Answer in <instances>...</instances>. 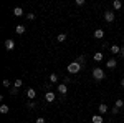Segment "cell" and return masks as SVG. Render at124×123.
Masks as SVG:
<instances>
[{
    "mask_svg": "<svg viewBox=\"0 0 124 123\" xmlns=\"http://www.w3.org/2000/svg\"><path fill=\"white\" fill-rule=\"evenodd\" d=\"M35 106H37V103H35V102H33V100H30L28 103H27V108H28V110H33V108H35Z\"/></svg>",
    "mask_w": 124,
    "mask_h": 123,
    "instance_id": "cell-21",
    "label": "cell"
},
{
    "mask_svg": "<svg viewBox=\"0 0 124 123\" xmlns=\"http://www.w3.org/2000/svg\"><path fill=\"white\" fill-rule=\"evenodd\" d=\"M63 83H65V85L71 83V78H70V76H65V78H63Z\"/></svg>",
    "mask_w": 124,
    "mask_h": 123,
    "instance_id": "cell-25",
    "label": "cell"
},
{
    "mask_svg": "<svg viewBox=\"0 0 124 123\" xmlns=\"http://www.w3.org/2000/svg\"><path fill=\"white\" fill-rule=\"evenodd\" d=\"M123 105H124V100H116V108H123Z\"/></svg>",
    "mask_w": 124,
    "mask_h": 123,
    "instance_id": "cell-23",
    "label": "cell"
},
{
    "mask_svg": "<svg viewBox=\"0 0 124 123\" xmlns=\"http://www.w3.org/2000/svg\"><path fill=\"white\" fill-rule=\"evenodd\" d=\"M22 85H23V82H22V80H13V86H15V88H20Z\"/></svg>",
    "mask_w": 124,
    "mask_h": 123,
    "instance_id": "cell-22",
    "label": "cell"
},
{
    "mask_svg": "<svg viewBox=\"0 0 124 123\" xmlns=\"http://www.w3.org/2000/svg\"><path fill=\"white\" fill-rule=\"evenodd\" d=\"M121 85H123V86H124V78H123V80H121Z\"/></svg>",
    "mask_w": 124,
    "mask_h": 123,
    "instance_id": "cell-33",
    "label": "cell"
},
{
    "mask_svg": "<svg viewBox=\"0 0 124 123\" xmlns=\"http://www.w3.org/2000/svg\"><path fill=\"white\" fill-rule=\"evenodd\" d=\"M45 100H46L48 103H53V102L56 100V95H55L53 92H51V90H50V92H46V93H45Z\"/></svg>",
    "mask_w": 124,
    "mask_h": 123,
    "instance_id": "cell-4",
    "label": "cell"
},
{
    "mask_svg": "<svg viewBox=\"0 0 124 123\" xmlns=\"http://www.w3.org/2000/svg\"><path fill=\"white\" fill-rule=\"evenodd\" d=\"M114 19H116V13L113 10H106L104 12V20L106 22H114Z\"/></svg>",
    "mask_w": 124,
    "mask_h": 123,
    "instance_id": "cell-3",
    "label": "cell"
},
{
    "mask_svg": "<svg viewBox=\"0 0 124 123\" xmlns=\"http://www.w3.org/2000/svg\"><path fill=\"white\" fill-rule=\"evenodd\" d=\"M56 40H58V42H60V43H63V42L66 40V35H65V33H60V35H58V37H56Z\"/></svg>",
    "mask_w": 124,
    "mask_h": 123,
    "instance_id": "cell-19",
    "label": "cell"
},
{
    "mask_svg": "<svg viewBox=\"0 0 124 123\" xmlns=\"http://www.w3.org/2000/svg\"><path fill=\"white\" fill-rule=\"evenodd\" d=\"M8 112H10V106H8V105H2V106H0V113L5 115V113H8Z\"/></svg>",
    "mask_w": 124,
    "mask_h": 123,
    "instance_id": "cell-17",
    "label": "cell"
},
{
    "mask_svg": "<svg viewBox=\"0 0 124 123\" xmlns=\"http://www.w3.org/2000/svg\"><path fill=\"white\" fill-rule=\"evenodd\" d=\"M103 48H109V50H111V47H109V43H108V42H103Z\"/></svg>",
    "mask_w": 124,
    "mask_h": 123,
    "instance_id": "cell-30",
    "label": "cell"
},
{
    "mask_svg": "<svg viewBox=\"0 0 124 123\" xmlns=\"http://www.w3.org/2000/svg\"><path fill=\"white\" fill-rule=\"evenodd\" d=\"M10 93H12V95H17V93H18V88H15V86H13V88L10 90Z\"/></svg>",
    "mask_w": 124,
    "mask_h": 123,
    "instance_id": "cell-29",
    "label": "cell"
},
{
    "mask_svg": "<svg viewBox=\"0 0 124 123\" xmlns=\"http://www.w3.org/2000/svg\"><path fill=\"white\" fill-rule=\"evenodd\" d=\"M66 68H68V72H70V73H78V72L81 70V65H79L78 62H71Z\"/></svg>",
    "mask_w": 124,
    "mask_h": 123,
    "instance_id": "cell-2",
    "label": "cell"
},
{
    "mask_svg": "<svg viewBox=\"0 0 124 123\" xmlns=\"http://www.w3.org/2000/svg\"><path fill=\"white\" fill-rule=\"evenodd\" d=\"M108 110H109V106H108L106 103H101L99 106H98V112H99V115H104Z\"/></svg>",
    "mask_w": 124,
    "mask_h": 123,
    "instance_id": "cell-8",
    "label": "cell"
},
{
    "mask_svg": "<svg viewBox=\"0 0 124 123\" xmlns=\"http://www.w3.org/2000/svg\"><path fill=\"white\" fill-rule=\"evenodd\" d=\"M58 93H61V96H65V95L68 93V86L65 85V83H60V85H58Z\"/></svg>",
    "mask_w": 124,
    "mask_h": 123,
    "instance_id": "cell-5",
    "label": "cell"
},
{
    "mask_svg": "<svg viewBox=\"0 0 124 123\" xmlns=\"http://www.w3.org/2000/svg\"><path fill=\"white\" fill-rule=\"evenodd\" d=\"M119 55H121V57L124 58V47H121V53H119Z\"/></svg>",
    "mask_w": 124,
    "mask_h": 123,
    "instance_id": "cell-32",
    "label": "cell"
},
{
    "mask_svg": "<svg viewBox=\"0 0 124 123\" xmlns=\"http://www.w3.org/2000/svg\"><path fill=\"white\" fill-rule=\"evenodd\" d=\"M75 62H78L79 65H85V63H86V57H85V55H78V58L75 60Z\"/></svg>",
    "mask_w": 124,
    "mask_h": 123,
    "instance_id": "cell-16",
    "label": "cell"
},
{
    "mask_svg": "<svg viewBox=\"0 0 124 123\" xmlns=\"http://www.w3.org/2000/svg\"><path fill=\"white\" fill-rule=\"evenodd\" d=\"M35 122H37V123H45V118H37Z\"/></svg>",
    "mask_w": 124,
    "mask_h": 123,
    "instance_id": "cell-31",
    "label": "cell"
},
{
    "mask_svg": "<svg viewBox=\"0 0 124 123\" xmlns=\"http://www.w3.org/2000/svg\"><path fill=\"white\" fill-rule=\"evenodd\" d=\"M113 9L114 10H121L123 9V2H121V0H114V2H113Z\"/></svg>",
    "mask_w": 124,
    "mask_h": 123,
    "instance_id": "cell-12",
    "label": "cell"
},
{
    "mask_svg": "<svg viewBox=\"0 0 124 123\" xmlns=\"http://www.w3.org/2000/svg\"><path fill=\"white\" fill-rule=\"evenodd\" d=\"M58 82V75L56 73H51V75H50V83H56Z\"/></svg>",
    "mask_w": 124,
    "mask_h": 123,
    "instance_id": "cell-18",
    "label": "cell"
},
{
    "mask_svg": "<svg viewBox=\"0 0 124 123\" xmlns=\"http://www.w3.org/2000/svg\"><path fill=\"white\" fill-rule=\"evenodd\" d=\"M103 55H104L103 52H96L94 55H93V58H94V62H101V60H103Z\"/></svg>",
    "mask_w": 124,
    "mask_h": 123,
    "instance_id": "cell-15",
    "label": "cell"
},
{
    "mask_svg": "<svg viewBox=\"0 0 124 123\" xmlns=\"http://www.w3.org/2000/svg\"><path fill=\"white\" fill-rule=\"evenodd\" d=\"M91 122L93 123H104V118H103V115H93Z\"/></svg>",
    "mask_w": 124,
    "mask_h": 123,
    "instance_id": "cell-7",
    "label": "cell"
},
{
    "mask_svg": "<svg viewBox=\"0 0 124 123\" xmlns=\"http://www.w3.org/2000/svg\"><path fill=\"white\" fill-rule=\"evenodd\" d=\"M93 78H94V80H98V82L104 80V78H106L104 70H103V68H99V66H96L94 70H93Z\"/></svg>",
    "mask_w": 124,
    "mask_h": 123,
    "instance_id": "cell-1",
    "label": "cell"
},
{
    "mask_svg": "<svg viewBox=\"0 0 124 123\" xmlns=\"http://www.w3.org/2000/svg\"><path fill=\"white\" fill-rule=\"evenodd\" d=\"M5 48H7L8 52H12V50L15 48V42H13L12 38H8V40H5Z\"/></svg>",
    "mask_w": 124,
    "mask_h": 123,
    "instance_id": "cell-6",
    "label": "cell"
},
{
    "mask_svg": "<svg viewBox=\"0 0 124 123\" xmlns=\"http://www.w3.org/2000/svg\"><path fill=\"white\" fill-rule=\"evenodd\" d=\"M27 19L28 20H35V13H27Z\"/></svg>",
    "mask_w": 124,
    "mask_h": 123,
    "instance_id": "cell-27",
    "label": "cell"
},
{
    "mask_svg": "<svg viewBox=\"0 0 124 123\" xmlns=\"http://www.w3.org/2000/svg\"><path fill=\"white\" fill-rule=\"evenodd\" d=\"M123 108H124V105H123Z\"/></svg>",
    "mask_w": 124,
    "mask_h": 123,
    "instance_id": "cell-34",
    "label": "cell"
},
{
    "mask_svg": "<svg viewBox=\"0 0 124 123\" xmlns=\"http://www.w3.org/2000/svg\"><path fill=\"white\" fill-rule=\"evenodd\" d=\"M111 113H113V115H117V113H119V108L113 106V108H111Z\"/></svg>",
    "mask_w": 124,
    "mask_h": 123,
    "instance_id": "cell-26",
    "label": "cell"
},
{
    "mask_svg": "<svg viewBox=\"0 0 124 123\" xmlns=\"http://www.w3.org/2000/svg\"><path fill=\"white\" fill-rule=\"evenodd\" d=\"M10 85H12L10 80H3V86H5V88H10Z\"/></svg>",
    "mask_w": 124,
    "mask_h": 123,
    "instance_id": "cell-24",
    "label": "cell"
},
{
    "mask_svg": "<svg viewBox=\"0 0 124 123\" xmlns=\"http://www.w3.org/2000/svg\"><path fill=\"white\" fill-rule=\"evenodd\" d=\"M25 30H27V27H23V25H17V27H15V32H17L18 35H23Z\"/></svg>",
    "mask_w": 124,
    "mask_h": 123,
    "instance_id": "cell-14",
    "label": "cell"
},
{
    "mask_svg": "<svg viewBox=\"0 0 124 123\" xmlns=\"http://www.w3.org/2000/svg\"><path fill=\"white\" fill-rule=\"evenodd\" d=\"M27 96H28L30 100H35V98H37V92H35L33 88H28V90H27Z\"/></svg>",
    "mask_w": 124,
    "mask_h": 123,
    "instance_id": "cell-10",
    "label": "cell"
},
{
    "mask_svg": "<svg viewBox=\"0 0 124 123\" xmlns=\"http://www.w3.org/2000/svg\"><path fill=\"white\" fill-rule=\"evenodd\" d=\"M116 65H117L116 58H109V60L106 62V66H108V68H116Z\"/></svg>",
    "mask_w": 124,
    "mask_h": 123,
    "instance_id": "cell-9",
    "label": "cell"
},
{
    "mask_svg": "<svg viewBox=\"0 0 124 123\" xmlns=\"http://www.w3.org/2000/svg\"><path fill=\"white\" fill-rule=\"evenodd\" d=\"M111 52H113V53H121V47H117V45H113V47H111Z\"/></svg>",
    "mask_w": 124,
    "mask_h": 123,
    "instance_id": "cell-20",
    "label": "cell"
},
{
    "mask_svg": "<svg viewBox=\"0 0 124 123\" xmlns=\"http://www.w3.org/2000/svg\"><path fill=\"white\" fill-rule=\"evenodd\" d=\"M76 5L78 7H83L85 5V0H76Z\"/></svg>",
    "mask_w": 124,
    "mask_h": 123,
    "instance_id": "cell-28",
    "label": "cell"
},
{
    "mask_svg": "<svg viewBox=\"0 0 124 123\" xmlns=\"http://www.w3.org/2000/svg\"><path fill=\"white\" fill-rule=\"evenodd\" d=\"M13 15H15V17H22V15H23V9H22V7H15V9H13Z\"/></svg>",
    "mask_w": 124,
    "mask_h": 123,
    "instance_id": "cell-13",
    "label": "cell"
},
{
    "mask_svg": "<svg viewBox=\"0 0 124 123\" xmlns=\"http://www.w3.org/2000/svg\"><path fill=\"white\" fill-rule=\"evenodd\" d=\"M94 38H98V40L104 38V30H103V28H98V30L94 32Z\"/></svg>",
    "mask_w": 124,
    "mask_h": 123,
    "instance_id": "cell-11",
    "label": "cell"
}]
</instances>
